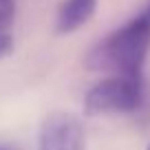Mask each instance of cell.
Returning <instances> with one entry per match:
<instances>
[{"label":"cell","instance_id":"6da1fadb","mask_svg":"<svg viewBox=\"0 0 150 150\" xmlns=\"http://www.w3.org/2000/svg\"><path fill=\"white\" fill-rule=\"evenodd\" d=\"M150 51V11L110 31L86 53V69L106 75L144 77V64Z\"/></svg>","mask_w":150,"mask_h":150},{"label":"cell","instance_id":"7a4b0ae2","mask_svg":"<svg viewBox=\"0 0 150 150\" xmlns=\"http://www.w3.org/2000/svg\"><path fill=\"white\" fill-rule=\"evenodd\" d=\"M144 104V77L106 75L84 95L86 115H128Z\"/></svg>","mask_w":150,"mask_h":150},{"label":"cell","instance_id":"3957f363","mask_svg":"<svg viewBox=\"0 0 150 150\" xmlns=\"http://www.w3.org/2000/svg\"><path fill=\"white\" fill-rule=\"evenodd\" d=\"M38 150H86V130L77 115L55 110L42 119Z\"/></svg>","mask_w":150,"mask_h":150},{"label":"cell","instance_id":"277c9868","mask_svg":"<svg viewBox=\"0 0 150 150\" xmlns=\"http://www.w3.org/2000/svg\"><path fill=\"white\" fill-rule=\"evenodd\" d=\"M97 11V0H62L55 11V33L69 35L82 29Z\"/></svg>","mask_w":150,"mask_h":150},{"label":"cell","instance_id":"5b68a950","mask_svg":"<svg viewBox=\"0 0 150 150\" xmlns=\"http://www.w3.org/2000/svg\"><path fill=\"white\" fill-rule=\"evenodd\" d=\"M13 18H16V2L13 0H0V33H9Z\"/></svg>","mask_w":150,"mask_h":150},{"label":"cell","instance_id":"8992f818","mask_svg":"<svg viewBox=\"0 0 150 150\" xmlns=\"http://www.w3.org/2000/svg\"><path fill=\"white\" fill-rule=\"evenodd\" d=\"M13 51V38L9 33H0V60Z\"/></svg>","mask_w":150,"mask_h":150},{"label":"cell","instance_id":"52a82bcc","mask_svg":"<svg viewBox=\"0 0 150 150\" xmlns=\"http://www.w3.org/2000/svg\"><path fill=\"white\" fill-rule=\"evenodd\" d=\"M0 150H16V148H11V146H5V144H0Z\"/></svg>","mask_w":150,"mask_h":150},{"label":"cell","instance_id":"ba28073f","mask_svg":"<svg viewBox=\"0 0 150 150\" xmlns=\"http://www.w3.org/2000/svg\"><path fill=\"white\" fill-rule=\"evenodd\" d=\"M146 150H150V144H148V148H146Z\"/></svg>","mask_w":150,"mask_h":150},{"label":"cell","instance_id":"9c48e42d","mask_svg":"<svg viewBox=\"0 0 150 150\" xmlns=\"http://www.w3.org/2000/svg\"><path fill=\"white\" fill-rule=\"evenodd\" d=\"M148 11H150V7H148Z\"/></svg>","mask_w":150,"mask_h":150}]
</instances>
